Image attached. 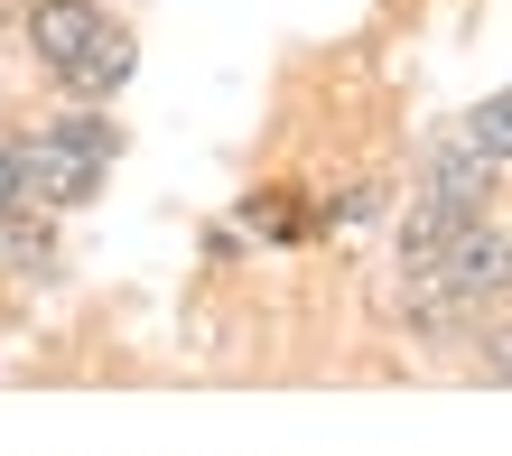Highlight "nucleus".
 <instances>
[{"label":"nucleus","mask_w":512,"mask_h":456,"mask_svg":"<svg viewBox=\"0 0 512 456\" xmlns=\"http://www.w3.org/2000/svg\"><path fill=\"white\" fill-rule=\"evenodd\" d=\"M0 205H19V159H10V140H0Z\"/></svg>","instance_id":"nucleus-7"},{"label":"nucleus","mask_w":512,"mask_h":456,"mask_svg":"<svg viewBox=\"0 0 512 456\" xmlns=\"http://www.w3.org/2000/svg\"><path fill=\"white\" fill-rule=\"evenodd\" d=\"M103 28V0H28V19H19V38H28V56H38V66L56 75L66 66V56L84 47Z\"/></svg>","instance_id":"nucleus-5"},{"label":"nucleus","mask_w":512,"mask_h":456,"mask_svg":"<svg viewBox=\"0 0 512 456\" xmlns=\"http://www.w3.org/2000/svg\"><path fill=\"white\" fill-rule=\"evenodd\" d=\"M0 280H19V289L66 280V242H56V215H38V205H0Z\"/></svg>","instance_id":"nucleus-3"},{"label":"nucleus","mask_w":512,"mask_h":456,"mask_svg":"<svg viewBox=\"0 0 512 456\" xmlns=\"http://www.w3.org/2000/svg\"><path fill=\"white\" fill-rule=\"evenodd\" d=\"M131 75H140V47H131V28H122V19H103L94 38H84L66 66H56V84H66L75 103H112Z\"/></svg>","instance_id":"nucleus-4"},{"label":"nucleus","mask_w":512,"mask_h":456,"mask_svg":"<svg viewBox=\"0 0 512 456\" xmlns=\"http://www.w3.org/2000/svg\"><path fill=\"white\" fill-rule=\"evenodd\" d=\"M10 159H19V205H38V215H75V205H94L103 196V159H84V149H66L38 121L28 140H10Z\"/></svg>","instance_id":"nucleus-1"},{"label":"nucleus","mask_w":512,"mask_h":456,"mask_svg":"<svg viewBox=\"0 0 512 456\" xmlns=\"http://www.w3.org/2000/svg\"><path fill=\"white\" fill-rule=\"evenodd\" d=\"M419 205H438L447 224H475V215H494V205H503V168H494V159H475L466 140H447V149H429Z\"/></svg>","instance_id":"nucleus-2"},{"label":"nucleus","mask_w":512,"mask_h":456,"mask_svg":"<svg viewBox=\"0 0 512 456\" xmlns=\"http://www.w3.org/2000/svg\"><path fill=\"white\" fill-rule=\"evenodd\" d=\"M0 10H10V0H0Z\"/></svg>","instance_id":"nucleus-8"},{"label":"nucleus","mask_w":512,"mask_h":456,"mask_svg":"<svg viewBox=\"0 0 512 456\" xmlns=\"http://www.w3.org/2000/svg\"><path fill=\"white\" fill-rule=\"evenodd\" d=\"M457 140L475 149V159H494V168H503V159H512V94H485V103L457 121Z\"/></svg>","instance_id":"nucleus-6"}]
</instances>
